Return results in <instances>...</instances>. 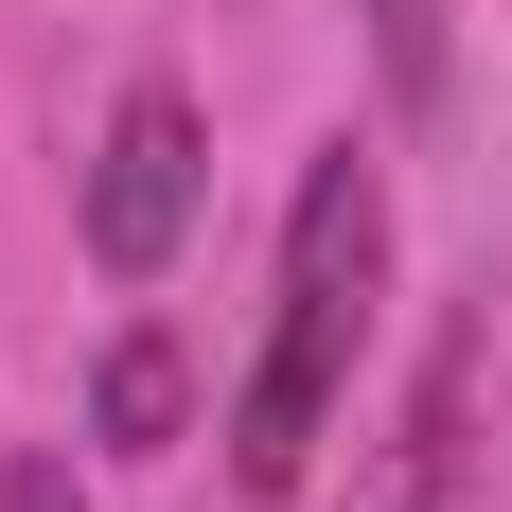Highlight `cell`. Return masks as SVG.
<instances>
[{"instance_id": "cell-2", "label": "cell", "mask_w": 512, "mask_h": 512, "mask_svg": "<svg viewBox=\"0 0 512 512\" xmlns=\"http://www.w3.org/2000/svg\"><path fill=\"white\" fill-rule=\"evenodd\" d=\"M195 195H212V124L177 71H142V89L106 106V142H89V265L106 283H159V265L195 248Z\"/></svg>"}, {"instance_id": "cell-1", "label": "cell", "mask_w": 512, "mask_h": 512, "mask_svg": "<svg viewBox=\"0 0 512 512\" xmlns=\"http://www.w3.org/2000/svg\"><path fill=\"white\" fill-rule=\"evenodd\" d=\"M371 283H389V177H371V142H318L301 195H283V301H265V354H248V389H230V477H248V495H301L318 424L354 407Z\"/></svg>"}, {"instance_id": "cell-5", "label": "cell", "mask_w": 512, "mask_h": 512, "mask_svg": "<svg viewBox=\"0 0 512 512\" xmlns=\"http://www.w3.org/2000/svg\"><path fill=\"white\" fill-rule=\"evenodd\" d=\"M0 512H89V495H71V460H0Z\"/></svg>"}, {"instance_id": "cell-4", "label": "cell", "mask_w": 512, "mask_h": 512, "mask_svg": "<svg viewBox=\"0 0 512 512\" xmlns=\"http://www.w3.org/2000/svg\"><path fill=\"white\" fill-rule=\"evenodd\" d=\"M371 18V71H389V106H442V71H460V53H442V0H354Z\"/></svg>"}, {"instance_id": "cell-3", "label": "cell", "mask_w": 512, "mask_h": 512, "mask_svg": "<svg viewBox=\"0 0 512 512\" xmlns=\"http://www.w3.org/2000/svg\"><path fill=\"white\" fill-rule=\"evenodd\" d=\"M177 424H195V354H177V336H106L89 442H106V460H177Z\"/></svg>"}]
</instances>
